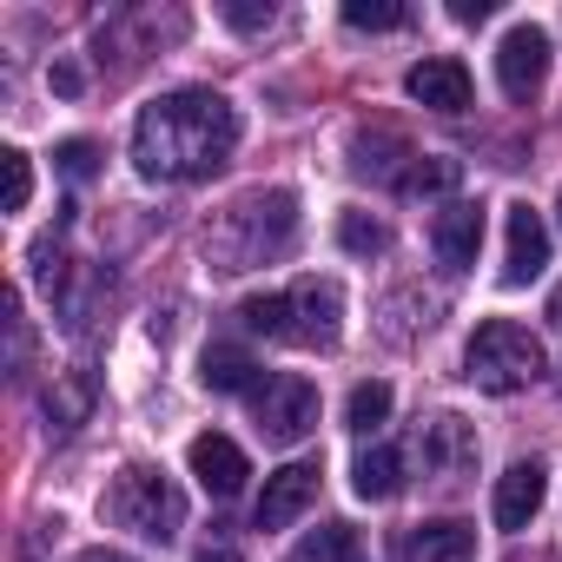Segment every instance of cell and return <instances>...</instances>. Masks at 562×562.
<instances>
[{"label": "cell", "mask_w": 562, "mask_h": 562, "mask_svg": "<svg viewBox=\"0 0 562 562\" xmlns=\"http://www.w3.org/2000/svg\"><path fill=\"white\" fill-rule=\"evenodd\" d=\"M417 450H424V470L430 476H463L476 463V437L463 430V417H430L417 430Z\"/></svg>", "instance_id": "9a60e30c"}, {"label": "cell", "mask_w": 562, "mask_h": 562, "mask_svg": "<svg viewBox=\"0 0 562 562\" xmlns=\"http://www.w3.org/2000/svg\"><path fill=\"white\" fill-rule=\"evenodd\" d=\"M463 378H470L476 391H490V397L529 391V384L542 378V345H536L522 325L490 318V325H476V338H470V351H463Z\"/></svg>", "instance_id": "3957f363"}, {"label": "cell", "mask_w": 562, "mask_h": 562, "mask_svg": "<svg viewBox=\"0 0 562 562\" xmlns=\"http://www.w3.org/2000/svg\"><path fill=\"white\" fill-rule=\"evenodd\" d=\"M345 27L391 34V27H404V8H397V0H345Z\"/></svg>", "instance_id": "7402d4cb"}, {"label": "cell", "mask_w": 562, "mask_h": 562, "mask_svg": "<svg viewBox=\"0 0 562 562\" xmlns=\"http://www.w3.org/2000/svg\"><path fill=\"white\" fill-rule=\"evenodd\" d=\"M542 74H549V34L529 27V21H516L503 34V47H496V80H503L509 100H529L542 87Z\"/></svg>", "instance_id": "52a82bcc"}, {"label": "cell", "mask_w": 562, "mask_h": 562, "mask_svg": "<svg viewBox=\"0 0 562 562\" xmlns=\"http://www.w3.org/2000/svg\"><path fill=\"white\" fill-rule=\"evenodd\" d=\"M450 14H457L463 27H476V21H490V14H496V0H450Z\"/></svg>", "instance_id": "4316f807"}, {"label": "cell", "mask_w": 562, "mask_h": 562, "mask_svg": "<svg viewBox=\"0 0 562 562\" xmlns=\"http://www.w3.org/2000/svg\"><path fill=\"white\" fill-rule=\"evenodd\" d=\"M74 562H126V555H113V549H80Z\"/></svg>", "instance_id": "f546056e"}, {"label": "cell", "mask_w": 562, "mask_h": 562, "mask_svg": "<svg viewBox=\"0 0 562 562\" xmlns=\"http://www.w3.org/2000/svg\"><path fill=\"white\" fill-rule=\"evenodd\" d=\"M549 325H555V331H562V285H555V292H549Z\"/></svg>", "instance_id": "4dcf8cb0"}, {"label": "cell", "mask_w": 562, "mask_h": 562, "mask_svg": "<svg viewBox=\"0 0 562 562\" xmlns=\"http://www.w3.org/2000/svg\"><path fill=\"white\" fill-rule=\"evenodd\" d=\"M430 245H437V265L443 271H470L476 251H483V205H470V199L443 205L437 225H430Z\"/></svg>", "instance_id": "30bf717a"}, {"label": "cell", "mask_w": 562, "mask_h": 562, "mask_svg": "<svg viewBox=\"0 0 562 562\" xmlns=\"http://www.w3.org/2000/svg\"><path fill=\"white\" fill-rule=\"evenodd\" d=\"M292 192H251V199H238L232 205V218H225V232L218 238H232V232H245L225 258H232V271H245V265H258V258H271V251H285V238H292Z\"/></svg>", "instance_id": "5b68a950"}, {"label": "cell", "mask_w": 562, "mask_h": 562, "mask_svg": "<svg viewBox=\"0 0 562 562\" xmlns=\"http://www.w3.org/2000/svg\"><path fill=\"white\" fill-rule=\"evenodd\" d=\"M192 562H238V549H232V542H218V549H199Z\"/></svg>", "instance_id": "f1b7e54d"}, {"label": "cell", "mask_w": 562, "mask_h": 562, "mask_svg": "<svg viewBox=\"0 0 562 562\" xmlns=\"http://www.w3.org/2000/svg\"><path fill=\"white\" fill-rule=\"evenodd\" d=\"M225 21H232L238 34H258V27H271L278 14H271V8H225Z\"/></svg>", "instance_id": "484cf974"}, {"label": "cell", "mask_w": 562, "mask_h": 562, "mask_svg": "<svg viewBox=\"0 0 562 562\" xmlns=\"http://www.w3.org/2000/svg\"><path fill=\"white\" fill-rule=\"evenodd\" d=\"M384 417H391V384H378V378H371V384H358V391L345 397V424H351L358 437H371Z\"/></svg>", "instance_id": "ffe728a7"}, {"label": "cell", "mask_w": 562, "mask_h": 562, "mask_svg": "<svg viewBox=\"0 0 562 562\" xmlns=\"http://www.w3.org/2000/svg\"><path fill=\"white\" fill-rule=\"evenodd\" d=\"M470 555H476V529L457 522V516L417 522V529H404V542H397V562H470Z\"/></svg>", "instance_id": "7c38bea8"}, {"label": "cell", "mask_w": 562, "mask_h": 562, "mask_svg": "<svg viewBox=\"0 0 562 562\" xmlns=\"http://www.w3.org/2000/svg\"><path fill=\"white\" fill-rule=\"evenodd\" d=\"M87 411H93V378H87V371H67V378L47 391V417H54V430L87 424Z\"/></svg>", "instance_id": "ac0fdd59"}, {"label": "cell", "mask_w": 562, "mask_h": 562, "mask_svg": "<svg viewBox=\"0 0 562 562\" xmlns=\"http://www.w3.org/2000/svg\"><path fill=\"white\" fill-rule=\"evenodd\" d=\"M106 516H113L120 529L146 536V542H172V536H179V522H186V496L172 490V476H166V470L133 463V470H120V476H113V490H106Z\"/></svg>", "instance_id": "277c9868"}, {"label": "cell", "mask_w": 562, "mask_h": 562, "mask_svg": "<svg viewBox=\"0 0 562 562\" xmlns=\"http://www.w3.org/2000/svg\"><path fill=\"white\" fill-rule=\"evenodd\" d=\"M54 166H60L67 179H93V166H100V146H93V139H60V146H54Z\"/></svg>", "instance_id": "d4e9b609"}, {"label": "cell", "mask_w": 562, "mask_h": 562, "mask_svg": "<svg viewBox=\"0 0 562 562\" xmlns=\"http://www.w3.org/2000/svg\"><path fill=\"white\" fill-rule=\"evenodd\" d=\"M457 179H463L457 159H417V166L404 172V192H411V199H430V192H457Z\"/></svg>", "instance_id": "44dd1931"}, {"label": "cell", "mask_w": 562, "mask_h": 562, "mask_svg": "<svg viewBox=\"0 0 562 562\" xmlns=\"http://www.w3.org/2000/svg\"><path fill=\"white\" fill-rule=\"evenodd\" d=\"M549 265V225L529 205H509V245H503V285H529Z\"/></svg>", "instance_id": "5bb4252c"}, {"label": "cell", "mask_w": 562, "mask_h": 562, "mask_svg": "<svg viewBox=\"0 0 562 562\" xmlns=\"http://www.w3.org/2000/svg\"><path fill=\"white\" fill-rule=\"evenodd\" d=\"M54 93H80V67H54Z\"/></svg>", "instance_id": "83f0119b"}, {"label": "cell", "mask_w": 562, "mask_h": 562, "mask_svg": "<svg viewBox=\"0 0 562 562\" xmlns=\"http://www.w3.org/2000/svg\"><path fill=\"white\" fill-rule=\"evenodd\" d=\"M338 245L358 251V258H378V251L391 245V232H384L378 218H364V212H345V218H338Z\"/></svg>", "instance_id": "603a6c76"}, {"label": "cell", "mask_w": 562, "mask_h": 562, "mask_svg": "<svg viewBox=\"0 0 562 562\" xmlns=\"http://www.w3.org/2000/svg\"><path fill=\"white\" fill-rule=\"evenodd\" d=\"M351 490H358L364 503H391V496L404 490V450H397V443H371V450L358 457V470H351Z\"/></svg>", "instance_id": "2e32d148"}, {"label": "cell", "mask_w": 562, "mask_h": 562, "mask_svg": "<svg viewBox=\"0 0 562 562\" xmlns=\"http://www.w3.org/2000/svg\"><path fill=\"white\" fill-rule=\"evenodd\" d=\"M232 146H238V113L212 87L159 93L133 126V166L146 179H205L225 166Z\"/></svg>", "instance_id": "6da1fadb"}, {"label": "cell", "mask_w": 562, "mask_h": 562, "mask_svg": "<svg viewBox=\"0 0 562 562\" xmlns=\"http://www.w3.org/2000/svg\"><path fill=\"white\" fill-rule=\"evenodd\" d=\"M404 93H411L417 106H430V113H463V106H470V74H463V60L437 54V60H417V67L404 74Z\"/></svg>", "instance_id": "9c48e42d"}, {"label": "cell", "mask_w": 562, "mask_h": 562, "mask_svg": "<svg viewBox=\"0 0 562 562\" xmlns=\"http://www.w3.org/2000/svg\"><path fill=\"white\" fill-rule=\"evenodd\" d=\"M192 476H199V490L205 496H238L245 490V476H251V463H245V450L232 443V437H218V430H205V437H192Z\"/></svg>", "instance_id": "8fae6325"}, {"label": "cell", "mask_w": 562, "mask_h": 562, "mask_svg": "<svg viewBox=\"0 0 562 562\" xmlns=\"http://www.w3.org/2000/svg\"><path fill=\"white\" fill-rule=\"evenodd\" d=\"M555 218H562V199H555Z\"/></svg>", "instance_id": "1f68e13d"}, {"label": "cell", "mask_w": 562, "mask_h": 562, "mask_svg": "<svg viewBox=\"0 0 562 562\" xmlns=\"http://www.w3.org/2000/svg\"><path fill=\"white\" fill-rule=\"evenodd\" d=\"M318 463H285V470H271L265 476V496H258V529H285L299 522L312 503H318Z\"/></svg>", "instance_id": "ba28073f"}, {"label": "cell", "mask_w": 562, "mask_h": 562, "mask_svg": "<svg viewBox=\"0 0 562 562\" xmlns=\"http://www.w3.org/2000/svg\"><path fill=\"white\" fill-rule=\"evenodd\" d=\"M251 417H258V437L265 443H305L318 430V391L305 378H292V371H278V378L258 384Z\"/></svg>", "instance_id": "8992f818"}, {"label": "cell", "mask_w": 562, "mask_h": 562, "mask_svg": "<svg viewBox=\"0 0 562 562\" xmlns=\"http://www.w3.org/2000/svg\"><path fill=\"white\" fill-rule=\"evenodd\" d=\"M542 490H549L542 457L509 463V470H503V483H496V529H529V516L542 509Z\"/></svg>", "instance_id": "4fadbf2b"}, {"label": "cell", "mask_w": 562, "mask_h": 562, "mask_svg": "<svg viewBox=\"0 0 562 562\" xmlns=\"http://www.w3.org/2000/svg\"><path fill=\"white\" fill-rule=\"evenodd\" d=\"M251 351H238V345H212L205 358H199V378L212 384V391H245L251 384Z\"/></svg>", "instance_id": "d6986e66"}, {"label": "cell", "mask_w": 562, "mask_h": 562, "mask_svg": "<svg viewBox=\"0 0 562 562\" xmlns=\"http://www.w3.org/2000/svg\"><path fill=\"white\" fill-rule=\"evenodd\" d=\"M238 318H245L251 331H265V338L331 351V345H338V331H345V292H338V278H299L292 292L245 299V312H238Z\"/></svg>", "instance_id": "7a4b0ae2"}, {"label": "cell", "mask_w": 562, "mask_h": 562, "mask_svg": "<svg viewBox=\"0 0 562 562\" xmlns=\"http://www.w3.org/2000/svg\"><path fill=\"white\" fill-rule=\"evenodd\" d=\"M0 172H8V212H27V199H34V166H27V153L8 146V153H0Z\"/></svg>", "instance_id": "cb8c5ba5"}, {"label": "cell", "mask_w": 562, "mask_h": 562, "mask_svg": "<svg viewBox=\"0 0 562 562\" xmlns=\"http://www.w3.org/2000/svg\"><path fill=\"white\" fill-rule=\"evenodd\" d=\"M285 562H364V542L351 522H318V529H305V542Z\"/></svg>", "instance_id": "e0dca14e"}]
</instances>
